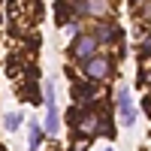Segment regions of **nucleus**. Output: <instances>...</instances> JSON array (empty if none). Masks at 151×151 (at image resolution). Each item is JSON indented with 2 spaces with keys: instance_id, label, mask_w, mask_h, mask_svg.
<instances>
[{
  "instance_id": "f257e3e1",
  "label": "nucleus",
  "mask_w": 151,
  "mask_h": 151,
  "mask_svg": "<svg viewBox=\"0 0 151 151\" xmlns=\"http://www.w3.org/2000/svg\"><path fill=\"white\" fill-rule=\"evenodd\" d=\"M60 121H58V109H55V82H45V133H58Z\"/></svg>"
},
{
  "instance_id": "f03ea898",
  "label": "nucleus",
  "mask_w": 151,
  "mask_h": 151,
  "mask_svg": "<svg viewBox=\"0 0 151 151\" xmlns=\"http://www.w3.org/2000/svg\"><path fill=\"white\" fill-rule=\"evenodd\" d=\"M97 52V36H76V42H73V55L79 58V60H91Z\"/></svg>"
},
{
  "instance_id": "7ed1b4c3",
  "label": "nucleus",
  "mask_w": 151,
  "mask_h": 151,
  "mask_svg": "<svg viewBox=\"0 0 151 151\" xmlns=\"http://www.w3.org/2000/svg\"><path fill=\"white\" fill-rule=\"evenodd\" d=\"M118 106H121V124H124V127H133L136 112H133V100H130L127 88H118Z\"/></svg>"
},
{
  "instance_id": "20e7f679",
  "label": "nucleus",
  "mask_w": 151,
  "mask_h": 151,
  "mask_svg": "<svg viewBox=\"0 0 151 151\" xmlns=\"http://www.w3.org/2000/svg\"><path fill=\"white\" fill-rule=\"evenodd\" d=\"M109 70H112L109 58H91V60L85 64V76H88V79H94V82L106 79V76H109Z\"/></svg>"
},
{
  "instance_id": "39448f33",
  "label": "nucleus",
  "mask_w": 151,
  "mask_h": 151,
  "mask_svg": "<svg viewBox=\"0 0 151 151\" xmlns=\"http://www.w3.org/2000/svg\"><path fill=\"white\" fill-rule=\"evenodd\" d=\"M97 124H100V118H97V115H85V118L79 121V130H82L85 136H88V133L94 136V133H97Z\"/></svg>"
},
{
  "instance_id": "423d86ee",
  "label": "nucleus",
  "mask_w": 151,
  "mask_h": 151,
  "mask_svg": "<svg viewBox=\"0 0 151 151\" xmlns=\"http://www.w3.org/2000/svg\"><path fill=\"white\" fill-rule=\"evenodd\" d=\"M85 9L94 12V15H106V12H109V3H106V0H85Z\"/></svg>"
},
{
  "instance_id": "0eeeda50",
  "label": "nucleus",
  "mask_w": 151,
  "mask_h": 151,
  "mask_svg": "<svg viewBox=\"0 0 151 151\" xmlns=\"http://www.w3.org/2000/svg\"><path fill=\"white\" fill-rule=\"evenodd\" d=\"M18 124H21V115H15V112H9V115L3 118V127H6L9 133H15V130H18Z\"/></svg>"
},
{
  "instance_id": "6e6552de",
  "label": "nucleus",
  "mask_w": 151,
  "mask_h": 151,
  "mask_svg": "<svg viewBox=\"0 0 151 151\" xmlns=\"http://www.w3.org/2000/svg\"><path fill=\"white\" fill-rule=\"evenodd\" d=\"M30 151H40V124H30Z\"/></svg>"
},
{
  "instance_id": "1a4fd4ad",
  "label": "nucleus",
  "mask_w": 151,
  "mask_h": 151,
  "mask_svg": "<svg viewBox=\"0 0 151 151\" xmlns=\"http://www.w3.org/2000/svg\"><path fill=\"white\" fill-rule=\"evenodd\" d=\"M142 48H145V52H151V36H148V40H145V45H142Z\"/></svg>"
},
{
  "instance_id": "9d476101",
  "label": "nucleus",
  "mask_w": 151,
  "mask_h": 151,
  "mask_svg": "<svg viewBox=\"0 0 151 151\" xmlns=\"http://www.w3.org/2000/svg\"><path fill=\"white\" fill-rule=\"evenodd\" d=\"M103 151H112V148H103Z\"/></svg>"
}]
</instances>
